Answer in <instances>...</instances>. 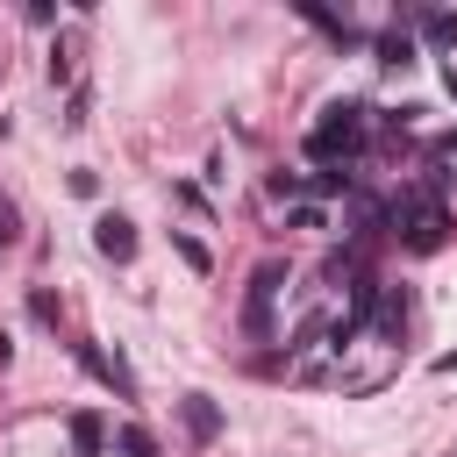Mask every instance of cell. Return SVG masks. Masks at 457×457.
<instances>
[{
	"mask_svg": "<svg viewBox=\"0 0 457 457\" xmlns=\"http://www.w3.org/2000/svg\"><path fill=\"white\" fill-rule=\"evenodd\" d=\"M393 228H400V243H407V250H443L450 214H443V200H436V193H407V200L393 207Z\"/></svg>",
	"mask_w": 457,
	"mask_h": 457,
	"instance_id": "cell-2",
	"label": "cell"
},
{
	"mask_svg": "<svg viewBox=\"0 0 457 457\" xmlns=\"http://www.w3.org/2000/svg\"><path fill=\"white\" fill-rule=\"evenodd\" d=\"M79 79V36H57V50H50V86H71Z\"/></svg>",
	"mask_w": 457,
	"mask_h": 457,
	"instance_id": "cell-8",
	"label": "cell"
},
{
	"mask_svg": "<svg viewBox=\"0 0 457 457\" xmlns=\"http://www.w3.org/2000/svg\"><path fill=\"white\" fill-rule=\"evenodd\" d=\"M79 364H86V371H93L100 386H114L121 400L136 393V378H129V364H121V357H107V350H93V343H79Z\"/></svg>",
	"mask_w": 457,
	"mask_h": 457,
	"instance_id": "cell-5",
	"label": "cell"
},
{
	"mask_svg": "<svg viewBox=\"0 0 457 457\" xmlns=\"http://www.w3.org/2000/svg\"><path fill=\"white\" fill-rule=\"evenodd\" d=\"M278 278H286V264H278V257H264V264L250 271V300H243L250 336H264V328H271V293H278Z\"/></svg>",
	"mask_w": 457,
	"mask_h": 457,
	"instance_id": "cell-3",
	"label": "cell"
},
{
	"mask_svg": "<svg viewBox=\"0 0 457 457\" xmlns=\"http://www.w3.org/2000/svg\"><path fill=\"white\" fill-rule=\"evenodd\" d=\"M93 243H100V257L129 264V257H136V221H129V214H100V221H93Z\"/></svg>",
	"mask_w": 457,
	"mask_h": 457,
	"instance_id": "cell-4",
	"label": "cell"
},
{
	"mask_svg": "<svg viewBox=\"0 0 457 457\" xmlns=\"http://www.w3.org/2000/svg\"><path fill=\"white\" fill-rule=\"evenodd\" d=\"M100 443H107L100 436V414H71V450L79 457H100Z\"/></svg>",
	"mask_w": 457,
	"mask_h": 457,
	"instance_id": "cell-9",
	"label": "cell"
},
{
	"mask_svg": "<svg viewBox=\"0 0 457 457\" xmlns=\"http://www.w3.org/2000/svg\"><path fill=\"white\" fill-rule=\"evenodd\" d=\"M421 36L428 43H457V14H421Z\"/></svg>",
	"mask_w": 457,
	"mask_h": 457,
	"instance_id": "cell-12",
	"label": "cell"
},
{
	"mask_svg": "<svg viewBox=\"0 0 457 457\" xmlns=\"http://www.w3.org/2000/svg\"><path fill=\"white\" fill-rule=\"evenodd\" d=\"M364 150V107L357 100H336L314 129H307V157H321V164H350Z\"/></svg>",
	"mask_w": 457,
	"mask_h": 457,
	"instance_id": "cell-1",
	"label": "cell"
},
{
	"mask_svg": "<svg viewBox=\"0 0 457 457\" xmlns=\"http://www.w3.org/2000/svg\"><path fill=\"white\" fill-rule=\"evenodd\" d=\"M357 179H350V164H328V171H314V193H350Z\"/></svg>",
	"mask_w": 457,
	"mask_h": 457,
	"instance_id": "cell-11",
	"label": "cell"
},
{
	"mask_svg": "<svg viewBox=\"0 0 457 457\" xmlns=\"http://www.w3.org/2000/svg\"><path fill=\"white\" fill-rule=\"evenodd\" d=\"M21 236V214H14V200H0V250Z\"/></svg>",
	"mask_w": 457,
	"mask_h": 457,
	"instance_id": "cell-15",
	"label": "cell"
},
{
	"mask_svg": "<svg viewBox=\"0 0 457 457\" xmlns=\"http://www.w3.org/2000/svg\"><path fill=\"white\" fill-rule=\"evenodd\" d=\"M286 221H293V228H321V221H328V214H321V207H314V200H300V207H293V214H286Z\"/></svg>",
	"mask_w": 457,
	"mask_h": 457,
	"instance_id": "cell-14",
	"label": "cell"
},
{
	"mask_svg": "<svg viewBox=\"0 0 457 457\" xmlns=\"http://www.w3.org/2000/svg\"><path fill=\"white\" fill-rule=\"evenodd\" d=\"M407 57H414V36L407 29H386L378 36V64H407Z\"/></svg>",
	"mask_w": 457,
	"mask_h": 457,
	"instance_id": "cell-10",
	"label": "cell"
},
{
	"mask_svg": "<svg viewBox=\"0 0 457 457\" xmlns=\"http://www.w3.org/2000/svg\"><path fill=\"white\" fill-rule=\"evenodd\" d=\"M121 450H129V457H150V436H143V428H121Z\"/></svg>",
	"mask_w": 457,
	"mask_h": 457,
	"instance_id": "cell-16",
	"label": "cell"
},
{
	"mask_svg": "<svg viewBox=\"0 0 457 457\" xmlns=\"http://www.w3.org/2000/svg\"><path fill=\"white\" fill-rule=\"evenodd\" d=\"M171 243H179V257H186V264H193V271H207V264H214V257H207V243H200V236H171Z\"/></svg>",
	"mask_w": 457,
	"mask_h": 457,
	"instance_id": "cell-13",
	"label": "cell"
},
{
	"mask_svg": "<svg viewBox=\"0 0 457 457\" xmlns=\"http://www.w3.org/2000/svg\"><path fill=\"white\" fill-rule=\"evenodd\" d=\"M371 328H378V336H400V328H407V300H400L393 286H378V307H371Z\"/></svg>",
	"mask_w": 457,
	"mask_h": 457,
	"instance_id": "cell-7",
	"label": "cell"
},
{
	"mask_svg": "<svg viewBox=\"0 0 457 457\" xmlns=\"http://www.w3.org/2000/svg\"><path fill=\"white\" fill-rule=\"evenodd\" d=\"M214 428H221L214 400H207V393H186V436H193V443H214Z\"/></svg>",
	"mask_w": 457,
	"mask_h": 457,
	"instance_id": "cell-6",
	"label": "cell"
}]
</instances>
